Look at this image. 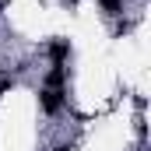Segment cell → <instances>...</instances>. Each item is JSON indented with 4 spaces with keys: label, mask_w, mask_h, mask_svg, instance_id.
<instances>
[{
    "label": "cell",
    "mask_w": 151,
    "mask_h": 151,
    "mask_svg": "<svg viewBox=\"0 0 151 151\" xmlns=\"http://www.w3.org/2000/svg\"><path fill=\"white\" fill-rule=\"evenodd\" d=\"M99 4H102L109 14H119V11H123V0H99Z\"/></svg>",
    "instance_id": "3"
},
{
    "label": "cell",
    "mask_w": 151,
    "mask_h": 151,
    "mask_svg": "<svg viewBox=\"0 0 151 151\" xmlns=\"http://www.w3.org/2000/svg\"><path fill=\"white\" fill-rule=\"evenodd\" d=\"M39 106H42V113L46 116H56L60 109H63V88H42L39 91Z\"/></svg>",
    "instance_id": "1"
},
{
    "label": "cell",
    "mask_w": 151,
    "mask_h": 151,
    "mask_svg": "<svg viewBox=\"0 0 151 151\" xmlns=\"http://www.w3.org/2000/svg\"><path fill=\"white\" fill-rule=\"evenodd\" d=\"M67 53H70V46H67V42H53V46H49V60H53V67H63Z\"/></svg>",
    "instance_id": "2"
}]
</instances>
